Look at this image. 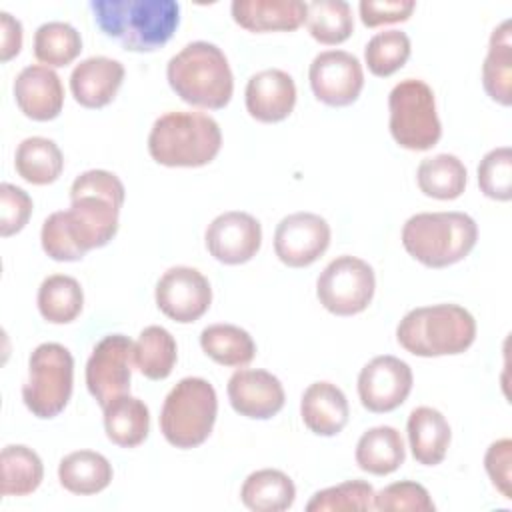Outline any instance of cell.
<instances>
[{"mask_svg":"<svg viewBox=\"0 0 512 512\" xmlns=\"http://www.w3.org/2000/svg\"><path fill=\"white\" fill-rule=\"evenodd\" d=\"M478 186L492 200L508 202L512 198V150L508 146L484 154L478 164Z\"/></svg>","mask_w":512,"mask_h":512,"instance_id":"obj_39","label":"cell"},{"mask_svg":"<svg viewBox=\"0 0 512 512\" xmlns=\"http://www.w3.org/2000/svg\"><path fill=\"white\" fill-rule=\"evenodd\" d=\"M178 346L162 326H146L134 342V366L148 380H164L174 370Z\"/></svg>","mask_w":512,"mask_h":512,"instance_id":"obj_33","label":"cell"},{"mask_svg":"<svg viewBox=\"0 0 512 512\" xmlns=\"http://www.w3.org/2000/svg\"><path fill=\"white\" fill-rule=\"evenodd\" d=\"M474 338L476 320L458 304L414 308L396 326L398 344L422 358L462 354L472 346Z\"/></svg>","mask_w":512,"mask_h":512,"instance_id":"obj_5","label":"cell"},{"mask_svg":"<svg viewBox=\"0 0 512 512\" xmlns=\"http://www.w3.org/2000/svg\"><path fill=\"white\" fill-rule=\"evenodd\" d=\"M222 146L218 122L204 112L172 110L156 118L148 134V152L168 168H198L210 164Z\"/></svg>","mask_w":512,"mask_h":512,"instance_id":"obj_4","label":"cell"},{"mask_svg":"<svg viewBox=\"0 0 512 512\" xmlns=\"http://www.w3.org/2000/svg\"><path fill=\"white\" fill-rule=\"evenodd\" d=\"M436 506L428 490L412 480H400L374 492V510L382 512H432Z\"/></svg>","mask_w":512,"mask_h":512,"instance_id":"obj_40","label":"cell"},{"mask_svg":"<svg viewBox=\"0 0 512 512\" xmlns=\"http://www.w3.org/2000/svg\"><path fill=\"white\" fill-rule=\"evenodd\" d=\"M36 302L46 322L68 324L82 312L84 292L76 278L66 274H52L42 280Z\"/></svg>","mask_w":512,"mask_h":512,"instance_id":"obj_34","label":"cell"},{"mask_svg":"<svg viewBox=\"0 0 512 512\" xmlns=\"http://www.w3.org/2000/svg\"><path fill=\"white\" fill-rule=\"evenodd\" d=\"M476 240V220L464 212H420L402 226L404 250L428 268H446L464 260Z\"/></svg>","mask_w":512,"mask_h":512,"instance_id":"obj_6","label":"cell"},{"mask_svg":"<svg viewBox=\"0 0 512 512\" xmlns=\"http://www.w3.org/2000/svg\"><path fill=\"white\" fill-rule=\"evenodd\" d=\"M18 176L30 184L44 186L58 180L64 168V156L58 144L44 136L24 138L14 154Z\"/></svg>","mask_w":512,"mask_h":512,"instance_id":"obj_29","label":"cell"},{"mask_svg":"<svg viewBox=\"0 0 512 512\" xmlns=\"http://www.w3.org/2000/svg\"><path fill=\"white\" fill-rule=\"evenodd\" d=\"M512 36H510V20H504L490 34L488 54L482 64V84L486 94L502 104L510 106L512 102Z\"/></svg>","mask_w":512,"mask_h":512,"instance_id":"obj_28","label":"cell"},{"mask_svg":"<svg viewBox=\"0 0 512 512\" xmlns=\"http://www.w3.org/2000/svg\"><path fill=\"white\" fill-rule=\"evenodd\" d=\"M300 416L310 432L336 436L344 430L350 416L346 394L332 382H314L302 394Z\"/></svg>","mask_w":512,"mask_h":512,"instance_id":"obj_21","label":"cell"},{"mask_svg":"<svg viewBox=\"0 0 512 512\" xmlns=\"http://www.w3.org/2000/svg\"><path fill=\"white\" fill-rule=\"evenodd\" d=\"M166 80L190 106L220 110L234 92V76L224 52L204 40L186 44L168 60Z\"/></svg>","mask_w":512,"mask_h":512,"instance_id":"obj_3","label":"cell"},{"mask_svg":"<svg viewBox=\"0 0 512 512\" xmlns=\"http://www.w3.org/2000/svg\"><path fill=\"white\" fill-rule=\"evenodd\" d=\"M90 10L96 26L132 52L164 46L180 24L174 0H92Z\"/></svg>","mask_w":512,"mask_h":512,"instance_id":"obj_2","label":"cell"},{"mask_svg":"<svg viewBox=\"0 0 512 512\" xmlns=\"http://www.w3.org/2000/svg\"><path fill=\"white\" fill-rule=\"evenodd\" d=\"M232 408L252 420H268L276 416L286 400L282 382L260 368L236 370L226 386Z\"/></svg>","mask_w":512,"mask_h":512,"instance_id":"obj_17","label":"cell"},{"mask_svg":"<svg viewBox=\"0 0 512 512\" xmlns=\"http://www.w3.org/2000/svg\"><path fill=\"white\" fill-rule=\"evenodd\" d=\"M408 444L414 460L422 466H436L446 458L452 430L444 414L432 406H418L406 422Z\"/></svg>","mask_w":512,"mask_h":512,"instance_id":"obj_23","label":"cell"},{"mask_svg":"<svg viewBox=\"0 0 512 512\" xmlns=\"http://www.w3.org/2000/svg\"><path fill=\"white\" fill-rule=\"evenodd\" d=\"M374 488L366 480H348L312 494L306 504L308 512H340V510H372Z\"/></svg>","mask_w":512,"mask_h":512,"instance_id":"obj_38","label":"cell"},{"mask_svg":"<svg viewBox=\"0 0 512 512\" xmlns=\"http://www.w3.org/2000/svg\"><path fill=\"white\" fill-rule=\"evenodd\" d=\"M22 48V24L8 12H0V60L8 62Z\"/></svg>","mask_w":512,"mask_h":512,"instance_id":"obj_44","label":"cell"},{"mask_svg":"<svg viewBox=\"0 0 512 512\" xmlns=\"http://www.w3.org/2000/svg\"><path fill=\"white\" fill-rule=\"evenodd\" d=\"M58 480L72 494H98L112 482V464L100 452L76 450L60 460Z\"/></svg>","mask_w":512,"mask_h":512,"instance_id":"obj_25","label":"cell"},{"mask_svg":"<svg viewBox=\"0 0 512 512\" xmlns=\"http://www.w3.org/2000/svg\"><path fill=\"white\" fill-rule=\"evenodd\" d=\"M132 364L134 342L124 334H108L94 346L86 362V386L102 408L130 392Z\"/></svg>","mask_w":512,"mask_h":512,"instance_id":"obj_11","label":"cell"},{"mask_svg":"<svg viewBox=\"0 0 512 512\" xmlns=\"http://www.w3.org/2000/svg\"><path fill=\"white\" fill-rule=\"evenodd\" d=\"M206 248L222 264L236 266L252 260L262 244L260 222L240 210L218 214L206 228Z\"/></svg>","mask_w":512,"mask_h":512,"instance_id":"obj_16","label":"cell"},{"mask_svg":"<svg viewBox=\"0 0 512 512\" xmlns=\"http://www.w3.org/2000/svg\"><path fill=\"white\" fill-rule=\"evenodd\" d=\"M248 114L264 124L288 118L296 104V84L280 68H266L250 76L244 90Z\"/></svg>","mask_w":512,"mask_h":512,"instance_id":"obj_18","label":"cell"},{"mask_svg":"<svg viewBox=\"0 0 512 512\" xmlns=\"http://www.w3.org/2000/svg\"><path fill=\"white\" fill-rule=\"evenodd\" d=\"M510 462H512V442L510 438H502L496 440L488 446L486 454H484V468L488 478L492 480L494 488L504 496V498H512L510 492Z\"/></svg>","mask_w":512,"mask_h":512,"instance_id":"obj_42","label":"cell"},{"mask_svg":"<svg viewBox=\"0 0 512 512\" xmlns=\"http://www.w3.org/2000/svg\"><path fill=\"white\" fill-rule=\"evenodd\" d=\"M416 182L422 194L436 200L458 198L468 182V172L462 160L454 154L428 156L418 164Z\"/></svg>","mask_w":512,"mask_h":512,"instance_id":"obj_30","label":"cell"},{"mask_svg":"<svg viewBox=\"0 0 512 512\" xmlns=\"http://www.w3.org/2000/svg\"><path fill=\"white\" fill-rule=\"evenodd\" d=\"M80 50V32L68 22H44L34 32V56L48 68L68 66L78 58Z\"/></svg>","mask_w":512,"mask_h":512,"instance_id":"obj_36","label":"cell"},{"mask_svg":"<svg viewBox=\"0 0 512 512\" xmlns=\"http://www.w3.org/2000/svg\"><path fill=\"white\" fill-rule=\"evenodd\" d=\"M296 486L288 474L276 468H262L246 476L240 500L254 512H282L294 504Z\"/></svg>","mask_w":512,"mask_h":512,"instance_id":"obj_27","label":"cell"},{"mask_svg":"<svg viewBox=\"0 0 512 512\" xmlns=\"http://www.w3.org/2000/svg\"><path fill=\"white\" fill-rule=\"evenodd\" d=\"M412 382V370L404 360L390 354L376 356L358 374V398L370 412H392L404 404Z\"/></svg>","mask_w":512,"mask_h":512,"instance_id":"obj_15","label":"cell"},{"mask_svg":"<svg viewBox=\"0 0 512 512\" xmlns=\"http://www.w3.org/2000/svg\"><path fill=\"white\" fill-rule=\"evenodd\" d=\"M232 18L250 32H290L306 22V4L300 0H234Z\"/></svg>","mask_w":512,"mask_h":512,"instance_id":"obj_22","label":"cell"},{"mask_svg":"<svg viewBox=\"0 0 512 512\" xmlns=\"http://www.w3.org/2000/svg\"><path fill=\"white\" fill-rule=\"evenodd\" d=\"M390 134L406 150H430L442 136L432 88L418 78L398 82L388 94Z\"/></svg>","mask_w":512,"mask_h":512,"instance_id":"obj_9","label":"cell"},{"mask_svg":"<svg viewBox=\"0 0 512 512\" xmlns=\"http://www.w3.org/2000/svg\"><path fill=\"white\" fill-rule=\"evenodd\" d=\"M14 100L24 116L36 122H48L62 112L64 86L52 68L32 64L22 68L16 76Z\"/></svg>","mask_w":512,"mask_h":512,"instance_id":"obj_19","label":"cell"},{"mask_svg":"<svg viewBox=\"0 0 512 512\" xmlns=\"http://www.w3.org/2000/svg\"><path fill=\"white\" fill-rule=\"evenodd\" d=\"M314 96L328 106H350L364 88L360 60L346 50H324L314 56L308 68Z\"/></svg>","mask_w":512,"mask_h":512,"instance_id":"obj_13","label":"cell"},{"mask_svg":"<svg viewBox=\"0 0 512 512\" xmlns=\"http://www.w3.org/2000/svg\"><path fill=\"white\" fill-rule=\"evenodd\" d=\"M354 458L358 468L368 474H392L404 464V440L400 432L392 426H374L360 436Z\"/></svg>","mask_w":512,"mask_h":512,"instance_id":"obj_24","label":"cell"},{"mask_svg":"<svg viewBox=\"0 0 512 512\" xmlns=\"http://www.w3.org/2000/svg\"><path fill=\"white\" fill-rule=\"evenodd\" d=\"M124 184L108 170H86L70 186V208L52 212L40 230L42 250L56 262H76L118 232Z\"/></svg>","mask_w":512,"mask_h":512,"instance_id":"obj_1","label":"cell"},{"mask_svg":"<svg viewBox=\"0 0 512 512\" xmlns=\"http://www.w3.org/2000/svg\"><path fill=\"white\" fill-rule=\"evenodd\" d=\"M104 430L112 444L120 448H136L150 432L148 406L130 394L118 396L104 408Z\"/></svg>","mask_w":512,"mask_h":512,"instance_id":"obj_26","label":"cell"},{"mask_svg":"<svg viewBox=\"0 0 512 512\" xmlns=\"http://www.w3.org/2000/svg\"><path fill=\"white\" fill-rule=\"evenodd\" d=\"M72 384L74 358L66 346L44 342L32 350L22 400L36 418L50 420L58 416L72 396Z\"/></svg>","mask_w":512,"mask_h":512,"instance_id":"obj_8","label":"cell"},{"mask_svg":"<svg viewBox=\"0 0 512 512\" xmlns=\"http://www.w3.org/2000/svg\"><path fill=\"white\" fill-rule=\"evenodd\" d=\"M306 26L310 36L326 46L340 44L354 30L352 8L344 0H314L306 4Z\"/></svg>","mask_w":512,"mask_h":512,"instance_id":"obj_35","label":"cell"},{"mask_svg":"<svg viewBox=\"0 0 512 512\" xmlns=\"http://www.w3.org/2000/svg\"><path fill=\"white\" fill-rule=\"evenodd\" d=\"M416 4L412 0H386V2H374V0H362L358 4L360 20L368 28H376L382 24L392 22H404L410 18Z\"/></svg>","mask_w":512,"mask_h":512,"instance_id":"obj_43","label":"cell"},{"mask_svg":"<svg viewBox=\"0 0 512 512\" xmlns=\"http://www.w3.org/2000/svg\"><path fill=\"white\" fill-rule=\"evenodd\" d=\"M2 496H28L44 478V464L40 456L24 444H8L0 454Z\"/></svg>","mask_w":512,"mask_h":512,"instance_id":"obj_32","label":"cell"},{"mask_svg":"<svg viewBox=\"0 0 512 512\" xmlns=\"http://www.w3.org/2000/svg\"><path fill=\"white\" fill-rule=\"evenodd\" d=\"M330 224L314 212L284 216L274 232V252L290 268L314 264L330 246Z\"/></svg>","mask_w":512,"mask_h":512,"instance_id":"obj_14","label":"cell"},{"mask_svg":"<svg viewBox=\"0 0 512 512\" xmlns=\"http://www.w3.org/2000/svg\"><path fill=\"white\" fill-rule=\"evenodd\" d=\"M32 214V198L26 190L2 182L0 184V236L8 238L20 232Z\"/></svg>","mask_w":512,"mask_h":512,"instance_id":"obj_41","label":"cell"},{"mask_svg":"<svg viewBox=\"0 0 512 512\" xmlns=\"http://www.w3.org/2000/svg\"><path fill=\"white\" fill-rule=\"evenodd\" d=\"M122 80V62L108 56H90L74 66L70 74V92L84 108H104L116 98Z\"/></svg>","mask_w":512,"mask_h":512,"instance_id":"obj_20","label":"cell"},{"mask_svg":"<svg viewBox=\"0 0 512 512\" xmlns=\"http://www.w3.org/2000/svg\"><path fill=\"white\" fill-rule=\"evenodd\" d=\"M200 346L208 358L222 366L242 368L256 356L252 336L234 324H210L200 332Z\"/></svg>","mask_w":512,"mask_h":512,"instance_id":"obj_31","label":"cell"},{"mask_svg":"<svg viewBox=\"0 0 512 512\" xmlns=\"http://www.w3.org/2000/svg\"><path fill=\"white\" fill-rule=\"evenodd\" d=\"M154 298L164 316L180 324H190L208 312L212 288L200 270L172 266L156 282Z\"/></svg>","mask_w":512,"mask_h":512,"instance_id":"obj_12","label":"cell"},{"mask_svg":"<svg viewBox=\"0 0 512 512\" xmlns=\"http://www.w3.org/2000/svg\"><path fill=\"white\" fill-rule=\"evenodd\" d=\"M376 290V276L362 258L342 254L334 258L316 280L320 304L336 316H354L368 308Z\"/></svg>","mask_w":512,"mask_h":512,"instance_id":"obj_10","label":"cell"},{"mask_svg":"<svg viewBox=\"0 0 512 512\" xmlns=\"http://www.w3.org/2000/svg\"><path fill=\"white\" fill-rule=\"evenodd\" d=\"M218 414L214 386L198 376L182 378L164 398L160 432L168 444L188 450L204 444L212 434Z\"/></svg>","mask_w":512,"mask_h":512,"instance_id":"obj_7","label":"cell"},{"mask_svg":"<svg viewBox=\"0 0 512 512\" xmlns=\"http://www.w3.org/2000/svg\"><path fill=\"white\" fill-rule=\"evenodd\" d=\"M410 58V38L402 30H384L374 34L366 48L364 60L374 76L386 78L398 72Z\"/></svg>","mask_w":512,"mask_h":512,"instance_id":"obj_37","label":"cell"}]
</instances>
